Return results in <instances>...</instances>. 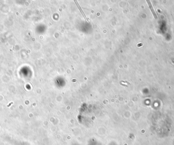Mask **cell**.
Returning <instances> with one entry per match:
<instances>
[{
	"label": "cell",
	"mask_w": 174,
	"mask_h": 145,
	"mask_svg": "<svg viewBox=\"0 0 174 145\" xmlns=\"http://www.w3.org/2000/svg\"><path fill=\"white\" fill-rule=\"evenodd\" d=\"M147 4L149 6V8L150 9V10L151 11L152 13L153 14V15L154 17L155 18V19H157V15H156V12L154 10V9H153V7L152 6V3H151V1H147Z\"/></svg>",
	"instance_id": "obj_2"
},
{
	"label": "cell",
	"mask_w": 174,
	"mask_h": 145,
	"mask_svg": "<svg viewBox=\"0 0 174 145\" xmlns=\"http://www.w3.org/2000/svg\"><path fill=\"white\" fill-rule=\"evenodd\" d=\"M74 2H75V3L76 4V6H77V8H78V9L79 10V11H80V12H81V13L82 15V16H83V17L85 18V20H86V21H87V22H89V19H88V18L86 16V15H85V14L84 12L83 11H82V10L81 8V7L80 5L79 4V3L77 2V1H74Z\"/></svg>",
	"instance_id": "obj_1"
}]
</instances>
